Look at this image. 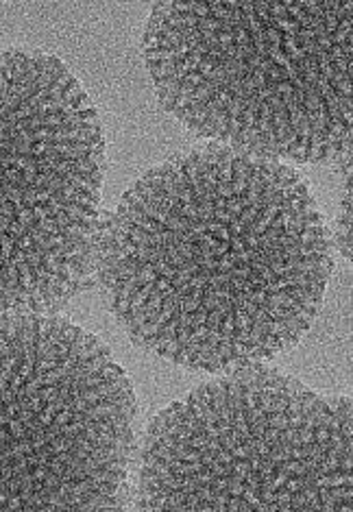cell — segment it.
Listing matches in <instances>:
<instances>
[{
    "instance_id": "1",
    "label": "cell",
    "mask_w": 353,
    "mask_h": 512,
    "mask_svg": "<svg viewBox=\"0 0 353 512\" xmlns=\"http://www.w3.org/2000/svg\"><path fill=\"white\" fill-rule=\"evenodd\" d=\"M332 245L295 168L208 144L151 168L105 216L96 282L133 345L231 373L310 332Z\"/></svg>"
},
{
    "instance_id": "2",
    "label": "cell",
    "mask_w": 353,
    "mask_h": 512,
    "mask_svg": "<svg viewBox=\"0 0 353 512\" xmlns=\"http://www.w3.org/2000/svg\"><path fill=\"white\" fill-rule=\"evenodd\" d=\"M351 3H160L157 99L194 136L275 162L351 168Z\"/></svg>"
},
{
    "instance_id": "3",
    "label": "cell",
    "mask_w": 353,
    "mask_h": 512,
    "mask_svg": "<svg viewBox=\"0 0 353 512\" xmlns=\"http://www.w3.org/2000/svg\"><path fill=\"white\" fill-rule=\"evenodd\" d=\"M133 502L162 512H349L351 399L271 367L231 371L149 423Z\"/></svg>"
},
{
    "instance_id": "4",
    "label": "cell",
    "mask_w": 353,
    "mask_h": 512,
    "mask_svg": "<svg viewBox=\"0 0 353 512\" xmlns=\"http://www.w3.org/2000/svg\"><path fill=\"white\" fill-rule=\"evenodd\" d=\"M107 144L70 68L0 48V314H48L96 282Z\"/></svg>"
},
{
    "instance_id": "5",
    "label": "cell",
    "mask_w": 353,
    "mask_h": 512,
    "mask_svg": "<svg viewBox=\"0 0 353 512\" xmlns=\"http://www.w3.org/2000/svg\"><path fill=\"white\" fill-rule=\"evenodd\" d=\"M136 421L103 340L62 316L0 314V512L127 508Z\"/></svg>"
}]
</instances>
